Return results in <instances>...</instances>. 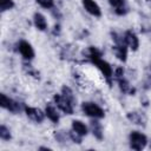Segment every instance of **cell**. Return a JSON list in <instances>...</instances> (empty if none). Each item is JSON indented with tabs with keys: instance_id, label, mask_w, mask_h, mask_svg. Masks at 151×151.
Listing matches in <instances>:
<instances>
[{
	"instance_id": "cell-9",
	"label": "cell",
	"mask_w": 151,
	"mask_h": 151,
	"mask_svg": "<svg viewBox=\"0 0 151 151\" xmlns=\"http://www.w3.org/2000/svg\"><path fill=\"white\" fill-rule=\"evenodd\" d=\"M123 37H124V40H125L127 47L131 51H133V52L138 51V48H139V38H138V35L132 29L125 31L124 34H123Z\"/></svg>"
},
{
	"instance_id": "cell-23",
	"label": "cell",
	"mask_w": 151,
	"mask_h": 151,
	"mask_svg": "<svg viewBox=\"0 0 151 151\" xmlns=\"http://www.w3.org/2000/svg\"><path fill=\"white\" fill-rule=\"evenodd\" d=\"M39 150H51L50 147H44V146H40L39 147Z\"/></svg>"
},
{
	"instance_id": "cell-14",
	"label": "cell",
	"mask_w": 151,
	"mask_h": 151,
	"mask_svg": "<svg viewBox=\"0 0 151 151\" xmlns=\"http://www.w3.org/2000/svg\"><path fill=\"white\" fill-rule=\"evenodd\" d=\"M112 8H114L116 14L118 15H125L129 12V8L125 4V0H107Z\"/></svg>"
},
{
	"instance_id": "cell-3",
	"label": "cell",
	"mask_w": 151,
	"mask_h": 151,
	"mask_svg": "<svg viewBox=\"0 0 151 151\" xmlns=\"http://www.w3.org/2000/svg\"><path fill=\"white\" fill-rule=\"evenodd\" d=\"M81 110L85 116L94 119H103L105 117V111L98 104L93 101H84L81 104Z\"/></svg>"
},
{
	"instance_id": "cell-10",
	"label": "cell",
	"mask_w": 151,
	"mask_h": 151,
	"mask_svg": "<svg viewBox=\"0 0 151 151\" xmlns=\"http://www.w3.org/2000/svg\"><path fill=\"white\" fill-rule=\"evenodd\" d=\"M81 4L88 14H91L96 18L101 17V8L94 0H81Z\"/></svg>"
},
{
	"instance_id": "cell-6",
	"label": "cell",
	"mask_w": 151,
	"mask_h": 151,
	"mask_svg": "<svg viewBox=\"0 0 151 151\" xmlns=\"http://www.w3.org/2000/svg\"><path fill=\"white\" fill-rule=\"evenodd\" d=\"M53 100H54V104L55 106L61 111L64 112L65 114H73L74 112V106L68 101L66 100L61 93H55L54 97H53Z\"/></svg>"
},
{
	"instance_id": "cell-24",
	"label": "cell",
	"mask_w": 151,
	"mask_h": 151,
	"mask_svg": "<svg viewBox=\"0 0 151 151\" xmlns=\"http://www.w3.org/2000/svg\"><path fill=\"white\" fill-rule=\"evenodd\" d=\"M150 149H151V142H150Z\"/></svg>"
},
{
	"instance_id": "cell-16",
	"label": "cell",
	"mask_w": 151,
	"mask_h": 151,
	"mask_svg": "<svg viewBox=\"0 0 151 151\" xmlns=\"http://www.w3.org/2000/svg\"><path fill=\"white\" fill-rule=\"evenodd\" d=\"M126 118H127L131 123H133V124H136V125L145 126L146 119H145V117H144L142 113H139V112H136V111H133V112H129V113L126 114Z\"/></svg>"
},
{
	"instance_id": "cell-8",
	"label": "cell",
	"mask_w": 151,
	"mask_h": 151,
	"mask_svg": "<svg viewBox=\"0 0 151 151\" xmlns=\"http://www.w3.org/2000/svg\"><path fill=\"white\" fill-rule=\"evenodd\" d=\"M24 112H25V114L27 116V118H29L31 120H33L34 123H38V124L42 123L44 119H45V117H46L45 111H42V110H40V109H38V107H33V106H27V105H25Z\"/></svg>"
},
{
	"instance_id": "cell-22",
	"label": "cell",
	"mask_w": 151,
	"mask_h": 151,
	"mask_svg": "<svg viewBox=\"0 0 151 151\" xmlns=\"http://www.w3.org/2000/svg\"><path fill=\"white\" fill-rule=\"evenodd\" d=\"M68 138L73 142V143H77V144H81V140H83V137L80 134H78L77 132H74L73 130H71L68 132Z\"/></svg>"
},
{
	"instance_id": "cell-12",
	"label": "cell",
	"mask_w": 151,
	"mask_h": 151,
	"mask_svg": "<svg viewBox=\"0 0 151 151\" xmlns=\"http://www.w3.org/2000/svg\"><path fill=\"white\" fill-rule=\"evenodd\" d=\"M90 130H91L92 134L94 136V138H97L98 140H101L104 138V129H103V125L99 122V119L92 118V120L90 122Z\"/></svg>"
},
{
	"instance_id": "cell-4",
	"label": "cell",
	"mask_w": 151,
	"mask_h": 151,
	"mask_svg": "<svg viewBox=\"0 0 151 151\" xmlns=\"http://www.w3.org/2000/svg\"><path fill=\"white\" fill-rule=\"evenodd\" d=\"M0 106L2 109H5V110L12 112V113H18L21 110H24V107H25V105H21L19 101L9 98L5 93L0 94Z\"/></svg>"
},
{
	"instance_id": "cell-7",
	"label": "cell",
	"mask_w": 151,
	"mask_h": 151,
	"mask_svg": "<svg viewBox=\"0 0 151 151\" xmlns=\"http://www.w3.org/2000/svg\"><path fill=\"white\" fill-rule=\"evenodd\" d=\"M18 51L21 54V57L24 58V60H26V61H31L35 57V52H34L33 46L26 40H20L18 42Z\"/></svg>"
},
{
	"instance_id": "cell-1",
	"label": "cell",
	"mask_w": 151,
	"mask_h": 151,
	"mask_svg": "<svg viewBox=\"0 0 151 151\" xmlns=\"http://www.w3.org/2000/svg\"><path fill=\"white\" fill-rule=\"evenodd\" d=\"M111 35H112V40L114 42L112 50H113L116 57L122 63H125L127 60V51H129V47H127V45H126V42L124 40V37L123 35H119L116 32H112Z\"/></svg>"
},
{
	"instance_id": "cell-13",
	"label": "cell",
	"mask_w": 151,
	"mask_h": 151,
	"mask_svg": "<svg viewBox=\"0 0 151 151\" xmlns=\"http://www.w3.org/2000/svg\"><path fill=\"white\" fill-rule=\"evenodd\" d=\"M33 24H34L35 28L39 29V31H41V32L46 31L47 27H48L46 17H45L42 13H40V12H35V13L33 14Z\"/></svg>"
},
{
	"instance_id": "cell-5",
	"label": "cell",
	"mask_w": 151,
	"mask_h": 151,
	"mask_svg": "<svg viewBox=\"0 0 151 151\" xmlns=\"http://www.w3.org/2000/svg\"><path fill=\"white\" fill-rule=\"evenodd\" d=\"M92 64L101 72V74L104 76V78L107 80V83L111 84L112 83V79H113V68H112V66L106 60H104L103 58H98V59L93 60Z\"/></svg>"
},
{
	"instance_id": "cell-25",
	"label": "cell",
	"mask_w": 151,
	"mask_h": 151,
	"mask_svg": "<svg viewBox=\"0 0 151 151\" xmlns=\"http://www.w3.org/2000/svg\"><path fill=\"white\" fill-rule=\"evenodd\" d=\"M147 1H151V0H147Z\"/></svg>"
},
{
	"instance_id": "cell-21",
	"label": "cell",
	"mask_w": 151,
	"mask_h": 151,
	"mask_svg": "<svg viewBox=\"0 0 151 151\" xmlns=\"http://www.w3.org/2000/svg\"><path fill=\"white\" fill-rule=\"evenodd\" d=\"M35 1L40 7L45 9H52L54 7V0H35Z\"/></svg>"
},
{
	"instance_id": "cell-20",
	"label": "cell",
	"mask_w": 151,
	"mask_h": 151,
	"mask_svg": "<svg viewBox=\"0 0 151 151\" xmlns=\"http://www.w3.org/2000/svg\"><path fill=\"white\" fill-rule=\"evenodd\" d=\"M14 6H15V4H14L13 0H0V11H1V13L14 8Z\"/></svg>"
},
{
	"instance_id": "cell-17",
	"label": "cell",
	"mask_w": 151,
	"mask_h": 151,
	"mask_svg": "<svg viewBox=\"0 0 151 151\" xmlns=\"http://www.w3.org/2000/svg\"><path fill=\"white\" fill-rule=\"evenodd\" d=\"M116 80H117V83H118V86H119V88H120V91H122L123 93H126V94H131V96H133V94H134V92H136V88H132V87H131L130 83L127 81V79H125V77L118 78V79H116Z\"/></svg>"
},
{
	"instance_id": "cell-15",
	"label": "cell",
	"mask_w": 151,
	"mask_h": 151,
	"mask_svg": "<svg viewBox=\"0 0 151 151\" xmlns=\"http://www.w3.org/2000/svg\"><path fill=\"white\" fill-rule=\"evenodd\" d=\"M71 127H72V130H73L74 132H77V133L80 134L81 137H85V136H87V133H88V127L85 125L84 122H81V120H79V119L72 120Z\"/></svg>"
},
{
	"instance_id": "cell-2",
	"label": "cell",
	"mask_w": 151,
	"mask_h": 151,
	"mask_svg": "<svg viewBox=\"0 0 151 151\" xmlns=\"http://www.w3.org/2000/svg\"><path fill=\"white\" fill-rule=\"evenodd\" d=\"M147 137L140 131H131L129 134V146L132 150L142 151L147 145Z\"/></svg>"
},
{
	"instance_id": "cell-11",
	"label": "cell",
	"mask_w": 151,
	"mask_h": 151,
	"mask_svg": "<svg viewBox=\"0 0 151 151\" xmlns=\"http://www.w3.org/2000/svg\"><path fill=\"white\" fill-rule=\"evenodd\" d=\"M58 110H59V109L55 106V104L53 105V104H51V103H48V104L45 106V110H44L46 117H47L52 123H54V124L59 123V119H60V114H59Z\"/></svg>"
},
{
	"instance_id": "cell-18",
	"label": "cell",
	"mask_w": 151,
	"mask_h": 151,
	"mask_svg": "<svg viewBox=\"0 0 151 151\" xmlns=\"http://www.w3.org/2000/svg\"><path fill=\"white\" fill-rule=\"evenodd\" d=\"M61 94H63V97L66 99V100H68L73 106H76V104H77V98L74 97V94H73V91L68 87V86H66V85H64L63 87H61V92H60Z\"/></svg>"
},
{
	"instance_id": "cell-19",
	"label": "cell",
	"mask_w": 151,
	"mask_h": 151,
	"mask_svg": "<svg viewBox=\"0 0 151 151\" xmlns=\"http://www.w3.org/2000/svg\"><path fill=\"white\" fill-rule=\"evenodd\" d=\"M0 138H1L2 140H5V142L11 140V138H12L11 130H9L7 126H5L4 124L0 125Z\"/></svg>"
}]
</instances>
